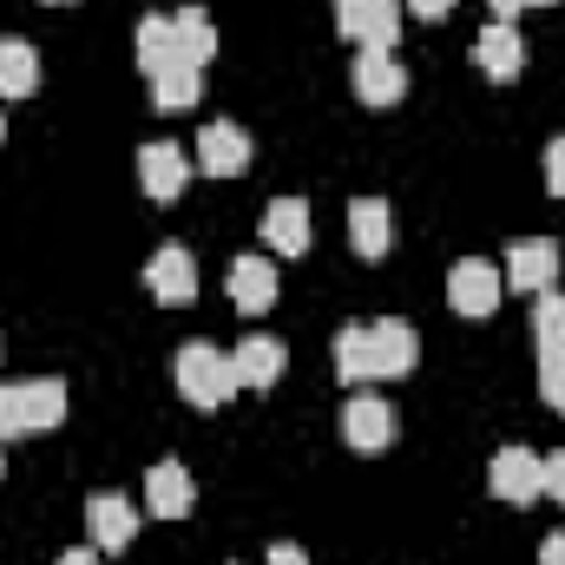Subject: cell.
<instances>
[{"mask_svg":"<svg viewBox=\"0 0 565 565\" xmlns=\"http://www.w3.org/2000/svg\"><path fill=\"white\" fill-rule=\"evenodd\" d=\"M415 362H422V335H415V322H402V316L349 322V329L335 335V375H342L349 388H362V382H395V375H408Z\"/></svg>","mask_w":565,"mask_h":565,"instance_id":"obj_1","label":"cell"},{"mask_svg":"<svg viewBox=\"0 0 565 565\" xmlns=\"http://www.w3.org/2000/svg\"><path fill=\"white\" fill-rule=\"evenodd\" d=\"M60 422H66V382L60 375H33V382H7L0 388V440L46 434Z\"/></svg>","mask_w":565,"mask_h":565,"instance_id":"obj_2","label":"cell"},{"mask_svg":"<svg viewBox=\"0 0 565 565\" xmlns=\"http://www.w3.org/2000/svg\"><path fill=\"white\" fill-rule=\"evenodd\" d=\"M171 382H178V395H184L191 408H224V402H231V388H237V375H231V355H217L211 342H191V349H178V362H171Z\"/></svg>","mask_w":565,"mask_h":565,"instance_id":"obj_3","label":"cell"},{"mask_svg":"<svg viewBox=\"0 0 565 565\" xmlns=\"http://www.w3.org/2000/svg\"><path fill=\"white\" fill-rule=\"evenodd\" d=\"M487 487L507 507H533V500H546V460L533 447H500L493 467H487Z\"/></svg>","mask_w":565,"mask_h":565,"instance_id":"obj_4","label":"cell"},{"mask_svg":"<svg viewBox=\"0 0 565 565\" xmlns=\"http://www.w3.org/2000/svg\"><path fill=\"white\" fill-rule=\"evenodd\" d=\"M335 33L375 53H395L402 40V7L395 0H335Z\"/></svg>","mask_w":565,"mask_h":565,"instance_id":"obj_5","label":"cell"},{"mask_svg":"<svg viewBox=\"0 0 565 565\" xmlns=\"http://www.w3.org/2000/svg\"><path fill=\"white\" fill-rule=\"evenodd\" d=\"M395 434H402V415H395L382 395H355V402L342 408V440H349L355 454H388Z\"/></svg>","mask_w":565,"mask_h":565,"instance_id":"obj_6","label":"cell"},{"mask_svg":"<svg viewBox=\"0 0 565 565\" xmlns=\"http://www.w3.org/2000/svg\"><path fill=\"white\" fill-rule=\"evenodd\" d=\"M145 289H151V302H164V309L198 302V257L178 250V244H164V250L145 264Z\"/></svg>","mask_w":565,"mask_h":565,"instance_id":"obj_7","label":"cell"},{"mask_svg":"<svg viewBox=\"0 0 565 565\" xmlns=\"http://www.w3.org/2000/svg\"><path fill=\"white\" fill-rule=\"evenodd\" d=\"M139 184H145V198H151V204L184 198V184H191V158H184L171 139L139 145Z\"/></svg>","mask_w":565,"mask_h":565,"instance_id":"obj_8","label":"cell"},{"mask_svg":"<svg viewBox=\"0 0 565 565\" xmlns=\"http://www.w3.org/2000/svg\"><path fill=\"white\" fill-rule=\"evenodd\" d=\"M500 289H507V277H493V264H480V257H460V264L447 270V302H454V316H493V309H500Z\"/></svg>","mask_w":565,"mask_h":565,"instance_id":"obj_9","label":"cell"},{"mask_svg":"<svg viewBox=\"0 0 565 565\" xmlns=\"http://www.w3.org/2000/svg\"><path fill=\"white\" fill-rule=\"evenodd\" d=\"M86 533H93L99 553H126L139 540V507L126 493H93L86 500Z\"/></svg>","mask_w":565,"mask_h":565,"instance_id":"obj_10","label":"cell"},{"mask_svg":"<svg viewBox=\"0 0 565 565\" xmlns=\"http://www.w3.org/2000/svg\"><path fill=\"white\" fill-rule=\"evenodd\" d=\"M559 282V244L553 237H520L507 250V289H526V296H546Z\"/></svg>","mask_w":565,"mask_h":565,"instance_id":"obj_11","label":"cell"},{"mask_svg":"<svg viewBox=\"0 0 565 565\" xmlns=\"http://www.w3.org/2000/svg\"><path fill=\"white\" fill-rule=\"evenodd\" d=\"M244 164H250V132H244V126L217 119V126L198 132V171H204V178H237Z\"/></svg>","mask_w":565,"mask_h":565,"instance_id":"obj_12","label":"cell"},{"mask_svg":"<svg viewBox=\"0 0 565 565\" xmlns=\"http://www.w3.org/2000/svg\"><path fill=\"white\" fill-rule=\"evenodd\" d=\"M473 66L487 73V79H520V66H526V40H520V26L513 20H493L480 40H473Z\"/></svg>","mask_w":565,"mask_h":565,"instance_id":"obj_13","label":"cell"},{"mask_svg":"<svg viewBox=\"0 0 565 565\" xmlns=\"http://www.w3.org/2000/svg\"><path fill=\"white\" fill-rule=\"evenodd\" d=\"M191 507H198L191 473H184L178 460H158V467L145 473V513H151V520H184Z\"/></svg>","mask_w":565,"mask_h":565,"instance_id":"obj_14","label":"cell"},{"mask_svg":"<svg viewBox=\"0 0 565 565\" xmlns=\"http://www.w3.org/2000/svg\"><path fill=\"white\" fill-rule=\"evenodd\" d=\"M408 93V73H402V60L395 53H375V46H362V60H355V99L362 106H395Z\"/></svg>","mask_w":565,"mask_h":565,"instance_id":"obj_15","label":"cell"},{"mask_svg":"<svg viewBox=\"0 0 565 565\" xmlns=\"http://www.w3.org/2000/svg\"><path fill=\"white\" fill-rule=\"evenodd\" d=\"M349 244H355V257H388L395 250V211L382 204V198H355L349 204Z\"/></svg>","mask_w":565,"mask_h":565,"instance_id":"obj_16","label":"cell"},{"mask_svg":"<svg viewBox=\"0 0 565 565\" xmlns=\"http://www.w3.org/2000/svg\"><path fill=\"white\" fill-rule=\"evenodd\" d=\"M282 342L277 335H244L237 349H231V375H237V388H277L282 382Z\"/></svg>","mask_w":565,"mask_h":565,"instance_id":"obj_17","label":"cell"},{"mask_svg":"<svg viewBox=\"0 0 565 565\" xmlns=\"http://www.w3.org/2000/svg\"><path fill=\"white\" fill-rule=\"evenodd\" d=\"M231 302H237L244 316H264V309L277 302V270H270V257H237V264H231Z\"/></svg>","mask_w":565,"mask_h":565,"instance_id":"obj_18","label":"cell"},{"mask_svg":"<svg viewBox=\"0 0 565 565\" xmlns=\"http://www.w3.org/2000/svg\"><path fill=\"white\" fill-rule=\"evenodd\" d=\"M264 244L282 250V257H302V250H309V204H302V198H277V204L264 211Z\"/></svg>","mask_w":565,"mask_h":565,"instance_id":"obj_19","label":"cell"},{"mask_svg":"<svg viewBox=\"0 0 565 565\" xmlns=\"http://www.w3.org/2000/svg\"><path fill=\"white\" fill-rule=\"evenodd\" d=\"M171 33H178V66H211V53H217V26H211V13L204 7H178L171 13Z\"/></svg>","mask_w":565,"mask_h":565,"instance_id":"obj_20","label":"cell"},{"mask_svg":"<svg viewBox=\"0 0 565 565\" xmlns=\"http://www.w3.org/2000/svg\"><path fill=\"white\" fill-rule=\"evenodd\" d=\"M132 53H139V73H145V79H158V73H171V66H178V33H171V13H145Z\"/></svg>","mask_w":565,"mask_h":565,"instance_id":"obj_21","label":"cell"},{"mask_svg":"<svg viewBox=\"0 0 565 565\" xmlns=\"http://www.w3.org/2000/svg\"><path fill=\"white\" fill-rule=\"evenodd\" d=\"M40 93V53L26 40H0V99H33Z\"/></svg>","mask_w":565,"mask_h":565,"instance_id":"obj_22","label":"cell"},{"mask_svg":"<svg viewBox=\"0 0 565 565\" xmlns=\"http://www.w3.org/2000/svg\"><path fill=\"white\" fill-rule=\"evenodd\" d=\"M198 93H204V73L198 66H171V73L151 79V106L158 113H184V106H198Z\"/></svg>","mask_w":565,"mask_h":565,"instance_id":"obj_23","label":"cell"},{"mask_svg":"<svg viewBox=\"0 0 565 565\" xmlns=\"http://www.w3.org/2000/svg\"><path fill=\"white\" fill-rule=\"evenodd\" d=\"M533 335H540V349H565V296L559 289L533 296Z\"/></svg>","mask_w":565,"mask_h":565,"instance_id":"obj_24","label":"cell"},{"mask_svg":"<svg viewBox=\"0 0 565 565\" xmlns=\"http://www.w3.org/2000/svg\"><path fill=\"white\" fill-rule=\"evenodd\" d=\"M540 395L553 415H565V349H540Z\"/></svg>","mask_w":565,"mask_h":565,"instance_id":"obj_25","label":"cell"},{"mask_svg":"<svg viewBox=\"0 0 565 565\" xmlns=\"http://www.w3.org/2000/svg\"><path fill=\"white\" fill-rule=\"evenodd\" d=\"M546 191H553V198H565V139L546 145Z\"/></svg>","mask_w":565,"mask_h":565,"instance_id":"obj_26","label":"cell"},{"mask_svg":"<svg viewBox=\"0 0 565 565\" xmlns=\"http://www.w3.org/2000/svg\"><path fill=\"white\" fill-rule=\"evenodd\" d=\"M546 500H559L565 507V447L559 454H546Z\"/></svg>","mask_w":565,"mask_h":565,"instance_id":"obj_27","label":"cell"},{"mask_svg":"<svg viewBox=\"0 0 565 565\" xmlns=\"http://www.w3.org/2000/svg\"><path fill=\"white\" fill-rule=\"evenodd\" d=\"M540 565H565V533H553V540L540 546Z\"/></svg>","mask_w":565,"mask_h":565,"instance_id":"obj_28","label":"cell"},{"mask_svg":"<svg viewBox=\"0 0 565 565\" xmlns=\"http://www.w3.org/2000/svg\"><path fill=\"white\" fill-rule=\"evenodd\" d=\"M408 7H415L422 20H440V13H454V0H408Z\"/></svg>","mask_w":565,"mask_h":565,"instance_id":"obj_29","label":"cell"},{"mask_svg":"<svg viewBox=\"0 0 565 565\" xmlns=\"http://www.w3.org/2000/svg\"><path fill=\"white\" fill-rule=\"evenodd\" d=\"M520 7H553V0H493V13H500V20H513Z\"/></svg>","mask_w":565,"mask_h":565,"instance_id":"obj_30","label":"cell"},{"mask_svg":"<svg viewBox=\"0 0 565 565\" xmlns=\"http://www.w3.org/2000/svg\"><path fill=\"white\" fill-rule=\"evenodd\" d=\"M270 565H309V559H302V546H270Z\"/></svg>","mask_w":565,"mask_h":565,"instance_id":"obj_31","label":"cell"},{"mask_svg":"<svg viewBox=\"0 0 565 565\" xmlns=\"http://www.w3.org/2000/svg\"><path fill=\"white\" fill-rule=\"evenodd\" d=\"M60 565H99V553H86V546H73V553H66Z\"/></svg>","mask_w":565,"mask_h":565,"instance_id":"obj_32","label":"cell"},{"mask_svg":"<svg viewBox=\"0 0 565 565\" xmlns=\"http://www.w3.org/2000/svg\"><path fill=\"white\" fill-rule=\"evenodd\" d=\"M53 7H66V0H53Z\"/></svg>","mask_w":565,"mask_h":565,"instance_id":"obj_33","label":"cell"},{"mask_svg":"<svg viewBox=\"0 0 565 565\" xmlns=\"http://www.w3.org/2000/svg\"><path fill=\"white\" fill-rule=\"evenodd\" d=\"M0 132H7V126H0Z\"/></svg>","mask_w":565,"mask_h":565,"instance_id":"obj_34","label":"cell"}]
</instances>
